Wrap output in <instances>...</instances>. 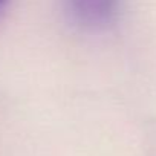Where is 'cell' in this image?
Wrapping results in <instances>:
<instances>
[{"mask_svg":"<svg viewBox=\"0 0 156 156\" xmlns=\"http://www.w3.org/2000/svg\"><path fill=\"white\" fill-rule=\"evenodd\" d=\"M119 0H63V8L75 26L86 31H100L112 23Z\"/></svg>","mask_w":156,"mask_h":156,"instance_id":"cell-1","label":"cell"},{"mask_svg":"<svg viewBox=\"0 0 156 156\" xmlns=\"http://www.w3.org/2000/svg\"><path fill=\"white\" fill-rule=\"evenodd\" d=\"M6 2H8V0H0V9H2V8L6 5Z\"/></svg>","mask_w":156,"mask_h":156,"instance_id":"cell-2","label":"cell"}]
</instances>
